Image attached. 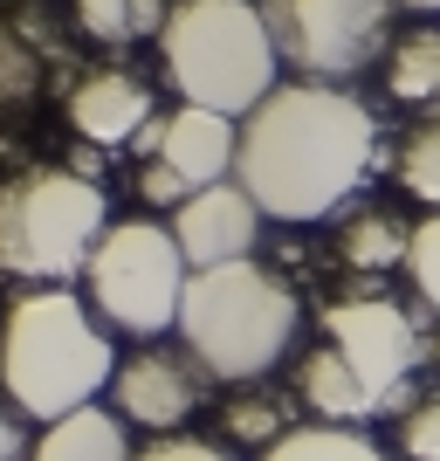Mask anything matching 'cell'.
Returning a JSON list of instances; mask_svg holds the SVG:
<instances>
[{"instance_id": "ba28073f", "label": "cell", "mask_w": 440, "mask_h": 461, "mask_svg": "<svg viewBox=\"0 0 440 461\" xmlns=\"http://www.w3.org/2000/svg\"><path fill=\"white\" fill-rule=\"evenodd\" d=\"M324 345L351 366V379L364 385L372 413L400 406L413 372H420V358H427L420 324L392 296H345V303H330L324 310Z\"/></svg>"}, {"instance_id": "44dd1931", "label": "cell", "mask_w": 440, "mask_h": 461, "mask_svg": "<svg viewBox=\"0 0 440 461\" xmlns=\"http://www.w3.org/2000/svg\"><path fill=\"white\" fill-rule=\"evenodd\" d=\"M220 420H228V441L262 447V455H268V447L289 434V406H283V400H268V393H241V400L220 413Z\"/></svg>"}, {"instance_id": "d6986e66", "label": "cell", "mask_w": 440, "mask_h": 461, "mask_svg": "<svg viewBox=\"0 0 440 461\" xmlns=\"http://www.w3.org/2000/svg\"><path fill=\"white\" fill-rule=\"evenodd\" d=\"M392 173H400V193H413L427 213L440 207V111H427L420 124L400 138V158H392Z\"/></svg>"}, {"instance_id": "83f0119b", "label": "cell", "mask_w": 440, "mask_h": 461, "mask_svg": "<svg viewBox=\"0 0 440 461\" xmlns=\"http://www.w3.org/2000/svg\"><path fill=\"white\" fill-rule=\"evenodd\" d=\"M406 14H427V21H440V0H400Z\"/></svg>"}, {"instance_id": "8fae6325", "label": "cell", "mask_w": 440, "mask_h": 461, "mask_svg": "<svg viewBox=\"0 0 440 461\" xmlns=\"http://www.w3.org/2000/svg\"><path fill=\"white\" fill-rule=\"evenodd\" d=\"M262 221L268 213L255 207V193L241 186V179H220V186H200L186 207L173 213V234H179V249H186L193 269H220V262L255 255Z\"/></svg>"}, {"instance_id": "7a4b0ae2", "label": "cell", "mask_w": 440, "mask_h": 461, "mask_svg": "<svg viewBox=\"0 0 440 461\" xmlns=\"http://www.w3.org/2000/svg\"><path fill=\"white\" fill-rule=\"evenodd\" d=\"M117 351L111 324L90 310V296H76L69 283L28 289L0 317V393L28 420H62L96 406V393H111Z\"/></svg>"}, {"instance_id": "e0dca14e", "label": "cell", "mask_w": 440, "mask_h": 461, "mask_svg": "<svg viewBox=\"0 0 440 461\" xmlns=\"http://www.w3.org/2000/svg\"><path fill=\"white\" fill-rule=\"evenodd\" d=\"M166 14H173V0H76V21L90 41H145V35H166Z\"/></svg>"}, {"instance_id": "5b68a950", "label": "cell", "mask_w": 440, "mask_h": 461, "mask_svg": "<svg viewBox=\"0 0 440 461\" xmlns=\"http://www.w3.org/2000/svg\"><path fill=\"white\" fill-rule=\"evenodd\" d=\"M111 228L103 186L69 166H28L0 179V276L14 283H69L90 269V249Z\"/></svg>"}, {"instance_id": "30bf717a", "label": "cell", "mask_w": 440, "mask_h": 461, "mask_svg": "<svg viewBox=\"0 0 440 461\" xmlns=\"http://www.w3.org/2000/svg\"><path fill=\"white\" fill-rule=\"evenodd\" d=\"M138 152H145V158H166L193 193H200V186H220V179H234V158H241V117L179 104L173 117H152V124H145Z\"/></svg>"}, {"instance_id": "7c38bea8", "label": "cell", "mask_w": 440, "mask_h": 461, "mask_svg": "<svg viewBox=\"0 0 440 461\" xmlns=\"http://www.w3.org/2000/svg\"><path fill=\"white\" fill-rule=\"evenodd\" d=\"M152 117H158L152 83L131 77V69H90V77L69 90V124H76V138L83 145H103V152L138 145Z\"/></svg>"}, {"instance_id": "484cf974", "label": "cell", "mask_w": 440, "mask_h": 461, "mask_svg": "<svg viewBox=\"0 0 440 461\" xmlns=\"http://www.w3.org/2000/svg\"><path fill=\"white\" fill-rule=\"evenodd\" d=\"M21 420H28V413H14V406L0 400V461H28V455H35V441H28V427H21Z\"/></svg>"}, {"instance_id": "9c48e42d", "label": "cell", "mask_w": 440, "mask_h": 461, "mask_svg": "<svg viewBox=\"0 0 440 461\" xmlns=\"http://www.w3.org/2000/svg\"><path fill=\"white\" fill-rule=\"evenodd\" d=\"M200 358L193 351H166V345H138L111 379V406L124 413V427L145 434H179L200 413Z\"/></svg>"}, {"instance_id": "cb8c5ba5", "label": "cell", "mask_w": 440, "mask_h": 461, "mask_svg": "<svg viewBox=\"0 0 440 461\" xmlns=\"http://www.w3.org/2000/svg\"><path fill=\"white\" fill-rule=\"evenodd\" d=\"M138 200H145V207H173L179 213L193 200V186L166 166V158H145V173H138Z\"/></svg>"}, {"instance_id": "8992f818", "label": "cell", "mask_w": 440, "mask_h": 461, "mask_svg": "<svg viewBox=\"0 0 440 461\" xmlns=\"http://www.w3.org/2000/svg\"><path fill=\"white\" fill-rule=\"evenodd\" d=\"M186 283H193V262H186V249H179V234L166 221H111L103 241L90 249V269H83L90 310L111 330L138 338V345L179 330Z\"/></svg>"}, {"instance_id": "603a6c76", "label": "cell", "mask_w": 440, "mask_h": 461, "mask_svg": "<svg viewBox=\"0 0 440 461\" xmlns=\"http://www.w3.org/2000/svg\"><path fill=\"white\" fill-rule=\"evenodd\" d=\"M400 461H440V393L400 413Z\"/></svg>"}, {"instance_id": "ffe728a7", "label": "cell", "mask_w": 440, "mask_h": 461, "mask_svg": "<svg viewBox=\"0 0 440 461\" xmlns=\"http://www.w3.org/2000/svg\"><path fill=\"white\" fill-rule=\"evenodd\" d=\"M35 96H41V56H35V41L0 14V117L28 111Z\"/></svg>"}, {"instance_id": "f1b7e54d", "label": "cell", "mask_w": 440, "mask_h": 461, "mask_svg": "<svg viewBox=\"0 0 440 461\" xmlns=\"http://www.w3.org/2000/svg\"><path fill=\"white\" fill-rule=\"evenodd\" d=\"M427 358H434V366H440V330H434V338H427Z\"/></svg>"}, {"instance_id": "3957f363", "label": "cell", "mask_w": 440, "mask_h": 461, "mask_svg": "<svg viewBox=\"0 0 440 461\" xmlns=\"http://www.w3.org/2000/svg\"><path fill=\"white\" fill-rule=\"evenodd\" d=\"M303 324V303L283 269H268L255 255L220 262V269H193L186 310H179V338L200 358V372L220 385H255L289 358Z\"/></svg>"}, {"instance_id": "7402d4cb", "label": "cell", "mask_w": 440, "mask_h": 461, "mask_svg": "<svg viewBox=\"0 0 440 461\" xmlns=\"http://www.w3.org/2000/svg\"><path fill=\"white\" fill-rule=\"evenodd\" d=\"M406 283H413V296L440 317V207L413 228V249H406Z\"/></svg>"}, {"instance_id": "d4e9b609", "label": "cell", "mask_w": 440, "mask_h": 461, "mask_svg": "<svg viewBox=\"0 0 440 461\" xmlns=\"http://www.w3.org/2000/svg\"><path fill=\"white\" fill-rule=\"evenodd\" d=\"M138 461H234L220 441H200V434H158L152 447H138Z\"/></svg>"}, {"instance_id": "6da1fadb", "label": "cell", "mask_w": 440, "mask_h": 461, "mask_svg": "<svg viewBox=\"0 0 440 461\" xmlns=\"http://www.w3.org/2000/svg\"><path fill=\"white\" fill-rule=\"evenodd\" d=\"M379 173V117L345 83H275L241 117V158L234 179L255 193V207L283 228L330 221L358 200V186Z\"/></svg>"}, {"instance_id": "277c9868", "label": "cell", "mask_w": 440, "mask_h": 461, "mask_svg": "<svg viewBox=\"0 0 440 461\" xmlns=\"http://www.w3.org/2000/svg\"><path fill=\"white\" fill-rule=\"evenodd\" d=\"M158 56L186 104L220 117H248L275 90V62H283L262 0H173Z\"/></svg>"}, {"instance_id": "2e32d148", "label": "cell", "mask_w": 440, "mask_h": 461, "mask_svg": "<svg viewBox=\"0 0 440 461\" xmlns=\"http://www.w3.org/2000/svg\"><path fill=\"white\" fill-rule=\"evenodd\" d=\"M406 249H413V228L392 207H358L345 221V241H337L351 269H406Z\"/></svg>"}, {"instance_id": "9a60e30c", "label": "cell", "mask_w": 440, "mask_h": 461, "mask_svg": "<svg viewBox=\"0 0 440 461\" xmlns=\"http://www.w3.org/2000/svg\"><path fill=\"white\" fill-rule=\"evenodd\" d=\"M385 90L392 104H440V21L406 28L385 49Z\"/></svg>"}, {"instance_id": "5bb4252c", "label": "cell", "mask_w": 440, "mask_h": 461, "mask_svg": "<svg viewBox=\"0 0 440 461\" xmlns=\"http://www.w3.org/2000/svg\"><path fill=\"white\" fill-rule=\"evenodd\" d=\"M296 393H303V406H310L324 427H364V420H379V413H372V400H364V385L351 379V366H345L330 345H317L303 366H296Z\"/></svg>"}, {"instance_id": "52a82bcc", "label": "cell", "mask_w": 440, "mask_h": 461, "mask_svg": "<svg viewBox=\"0 0 440 461\" xmlns=\"http://www.w3.org/2000/svg\"><path fill=\"white\" fill-rule=\"evenodd\" d=\"M400 0H262L275 56L317 83H345L385 56Z\"/></svg>"}, {"instance_id": "ac0fdd59", "label": "cell", "mask_w": 440, "mask_h": 461, "mask_svg": "<svg viewBox=\"0 0 440 461\" xmlns=\"http://www.w3.org/2000/svg\"><path fill=\"white\" fill-rule=\"evenodd\" d=\"M262 461H392L372 434H358V427H289L283 441L268 447Z\"/></svg>"}, {"instance_id": "4316f807", "label": "cell", "mask_w": 440, "mask_h": 461, "mask_svg": "<svg viewBox=\"0 0 440 461\" xmlns=\"http://www.w3.org/2000/svg\"><path fill=\"white\" fill-rule=\"evenodd\" d=\"M96 166H103V145H76V158H69V173L96 179Z\"/></svg>"}, {"instance_id": "4fadbf2b", "label": "cell", "mask_w": 440, "mask_h": 461, "mask_svg": "<svg viewBox=\"0 0 440 461\" xmlns=\"http://www.w3.org/2000/svg\"><path fill=\"white\" fill-rule=\"evenodd\" d=\"M28 461H138V447L117 406H83V413H62L41 427Z\"/></svg>"}]
</instances>
